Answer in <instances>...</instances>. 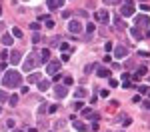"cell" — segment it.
Here are the masks:
<instances>
[{
    "label": "cell",
    "mask_w": 150,
    "mask_h": 132,
    "mask_svg": "<svg viewBox=\"0 0 150 132\" xmlns=\"http://www.w3.org/2000/svg\"><path fill=\"white\" fill-rule=\"evenodd\" d=\"M2 84H4L6 88H18V86L22 84V76L16 70H8L4 74V78H2Z\"/></svg>",
    "instance_id": "1"
},
{
    "label": "cell",
    "mask_w": 150,
    "mask_h": 132,
    "mask_svg": "<svg viewBox=\"0 0 150 132\" xmlns=\"http://www.w3.org/2000/svg\"><path fill=\"white\" fill-rule=\"evenodd\" d=\"M38 64H40V60H38V52H30V54H28V58H26V62H24V66H22V68H24L26 72H30V70H34Z\"/></svg>",
    "instance_id": "2"
},
{
    "label": "cell",
    "mask_w": 150,
    "mask_h": 132,
    "mask_svg": "<svg viewBox=\"0 0 150 132\" xmlns=\"http://www.w3.org/2000/svg\"><path fill=\"white\" fill-rule=\"evenodd\" d=\"M122 8H120V16H132L134 14V2L132 0H122Z\"/></svg>",
    "instance_id": "3"
},
{
    "label": "cell",
    "mask_w": 150,
    "mask_h": 132,
    "mask_svg": "<svg viewBox=\"0 0 150 132\" xmlns=\"http://www.w3.org/2000/svg\"><path fill=\"white\" fill-rule=\"evenodd\" d=\"M96 20H98L100 24H108L110 22V14H108V10H106V8L96 10Z\"/></svg>",
    "instance_id": "4"
},
{
    "label": "cell",
    "mask_w": 150,
    "mask_h": 132,
    "mask_svg": "<svg viewBox=\"0 0 150 132\" xmlns=\"http://www.w3.org/2000/svg\"><path fill=\"white\" fill-rule=\"evenodd\" d=\"M20 60H22V52H20V50H12L10 52V64L12 66H18Z\"/></svg>",
    "instance_id": "5"
},
{
    "label": "cell",
    "mask_w": 150,
    "mask_h": 132,
    "mask_svg": "<svg viewBox=\"0 0 150 132\" xmlns=\"http://www.w3.org/2000/svg\"><path fill=\"white\" fill-rule=\"evenodd\" d=\"M54 94H56V98H64V96L68 94V88L64 84H56L54 86Z\"/></svg>",
    "instance_id": "6"
},
{
    "label": "cell",
    "mask_w": 150,
    "mask_h": 132,
    "mask_svg": "<svg viewBox=\"0 0 150 132\" xmlns=\"http://www.w3.org/2000/svg\"><path fill=\"white\" fill-rule=\"evenodd\" d=\"M68 30L72 32V34H80L82 32V24L78 22V20H72V22L68 24Z\"/></svg>",
    "instance_id": "7"
},
{
    "label": "cell",
    "mask_w": 150,
    "mask_h": 132,
    "mask_svg": "<svg viewBox=\"0 0 150 132\" xmlns=\"http://www.w3.org/2000/svg\"><path fill=\"white\" fill-rule=\"evenodd\" d=\"M46 6L50 10H58V8L64 6V0H46Z\"/></svg>",
    "instance_id": "8"
},
{
    "label": "cell",
    "mask_w": 150,
    "mask_h": 132,
    "mask_svg": "<svg viewBox=\"0 0 150 132\" xmlns=\"http://www.w3.org/2000/svg\"><path fill=\"white\" fill-rule=\"evenodd\" d=\"M126 54H128V48L124 46V44H118V46H116V50H114V56H116V58H124Z\"/></svg>",
    "instance_id": "9"
},
{
    "label": "cell",
    "mask_w": 150,
    "mask_h": 132,
    "mask_svg": "<svg viewBox=\"0 0 150 132\" xmlns=\"http://www.w3.org/2000/svg\"><path fill=\"white\" fill-rule=\"evenodd\" d=\"M58 70H60V62H58V60H52V62L46 66V72H48V74H56Z\"/></svg>",
    "instance_id": "10"
},
{
    "label": "cell",
    "mask_w": 150,
    "mask_h": 132,
    "mask_svg": "<svg viewBox=\"0 0 150 132\" xmlns=\"http://www.w3.org/2000/svg\"><path fill=\"white\" fill-rule=\"evenodd\" d=\"M134 22H136V26H138V24H142V26L146 28V32H148V16H146V14L136 16V18H134Z\"/></svg>",
    "instance_id": "11"
},
{
    "label": "cell",
    "mask_w": 150,
    "mask_h": 132,
    "mask_svg": "<svg viewBox=\"0 0 150 132\" xmlns=\"http://www.w3.org/2000/svg\"><path fill=\"white\" fill-rule=\"evenodd\" d=\"M82 116H84V118H94V120L100 118V116H98L96 112H92L90 108H82Z\"/></svg>",
    "instance_id": "12"
},
{
    "label": "cell",
    "mask_w": 150,
    "mask_h": 132,
    "mask_svg": "<svg viewBox=\"0 0 150 132\" xmlns=\"http://www.w3.org/2000/svg\"><path fill=\"white\" fill-rule=\"evenodd\" d=\"M96 74H98L100 78H110V70L104 68V66H96Z\"/></svg>",
    "instance_id": "13"
},
{
    "label": "cell",
    "mask_w": 150,
    "mask_h": 132,
    "mask_svg": "<svg viewBox=\"0 0 150 132\" xmlns=\"http://www.w3.org/2000/svg\"><path fill=\"white\" fill-rule=\"evenodd\" d=\"M48 58H50V50H48V48H42V50L38 52V60H40V62H46Z\"/></svg>",
    "instance_id": "14"
},
{
    "label": "cell",
    "mask_w": 150,
    "mask_h": 132,
    "mask_svg": "<svg viewBox=\"0 0 150 132\" xmlns=\"http://www.w3.org/2000/svg\"><path fill=\"white\" fill-rule=\"evenodd\" d=\"M72 124H74V128H76L78 132H86V130H88V128H86V124H84V122H80V120H76V118L72 120Z\"/></svg>",
    "instance_id": "15"
},
{
    "label": "cell",
    "mask_w": 150,
    "mask_h": 132,
    "mask_svg": "<svg viewBox=\"0 0 150 132\" xmlns=\"http://www.w3.org/2000/svg\"><path fill=\"white\" fill-rule=\"evenodd\" d=\"M38 88L44 92V90H48V88H50V82H48V80H44V78H40V80H38Z\"/></svg>",
    "instance_id": "16"
},
{
    "label": "cell",
    "mask_w": 150,
    "mask_h": 132,
    "mask_svg": "<svg viewBox=\"0 0 150 132\" xmlns=\"http://www.w3.org/2000/svg\"><path fill=\"white\" fill-rule=\"evenodd\" d=\"M12 42H14V38H12L10 34H4V36H2V44H4V46H12Z\"/></svg>",
    "instance_id": "17"
},
{
    "label": "cell",
    "mask_w": 150,
    "mask_h": 132,
    "mask_svg": "<svg viewBox=\"0 0 150 132\" xmlns=\"http://www.w3.org/2000/svg\"><path fill=\"white\" fill-rule=\"evenodd\" d=\"M130 32H132V38H134V40H142V38H144V34H142V32H140L138 28H132V30H130Z\"/></svg>",
    "instance_id": "18"
},
{
    "label": "cell",
    "mask_w": 150,
    "mask_h": 132,
    "mask_svg": "<svg viewBox=\"0 0 150 132\" xmlns=\"http://www.w3.org/2000/svg\"><path fill=\"white\" fill-rule=\"evenodd\" d=\"M84 96H86V90H84V88H76V90H74V98H84Z\"/></svg>",
    "instance_id": "19"
},
{
    "label": "cell",
    "mask_w": 150,
    "mask_h": 132,
    "mask_svg": "<svg viewBox=\"0 0 150 132\" xmlns=\"http://www.w3.org/2000/svg\"><path fill=\"white\" fill-rule=\"evenodd\" d=\"M40 78H42V76H40V74H30V76H28V78H26V82H38V80H40Z\"/></svg>",
    "instance_id": "20"
},
{
    "label": "cell",
    "mask_w": 150,
    "mask_h": 132,
    "mask_svg": "<svg viewBox=\"0 0 150 132\" xmlns=\"http://www.w3.org/2000/svg\"><path fill=\"white\" fill-rule=\"evenodd\" d=\"M8 102H10V106H16V104H18V96H16V94L8 96Z\"/></svg>",
    "instance_id": "21"
},
{
    "label": "cell",
    "mask_w": 150,
    "mask_h": 132,
    "mask_svg": "<svg viewBox=\"0 0 150 132\" xmlns=\"http://www.w3.org/2000/svg\"><path fill=\"white\" fill-rule=\"evenodd\" d=\"M116 28H118V30H126V24H124V20H118V18H116Z\"/></svg>",
    "instance_id": "22"
},
{
    "label": "cell",
    "mask_w": 150,
    "mask_h": 132,
    "mask_svg": "<svg viewBox=\"0 0 150 132\" xmlns=\"http://www.w3.org/2000/svg\"><path fill=\"white\" fill-rule=\"evenodd\" d=\"M96 66H98V64H88V66L84 68V72H86V74H90V72H94V70H96Z\"/></svg>",
    "instance_id": "23"
},
{
    "label": "cell",
    "mask_w": 150,
    "mask_h": 132,
    "mask_svg": "<svg viewBox=\"0 0 150 132\" xmlns=\"http://www.w3.org/2000/svg\"><path fill=\"white\" fill-rule=\"evenodd\" d=\"M146 72H148V66H140V68H138V72H136V74H138V76H144Z\"/></svg>",
    "instance_id": "24"
},
{
    "label": "cell",
    "mask_w": 150,
    "mask_h": 132,
    "mask_svg": "<svg viewBox=\"0 0 150 132\" xmlns=\"http://www.w3.org/2000/svg\"><path fill=\"white\" fill-rule=\"evenodd\" d=\"M40 40H42V36L38 34V32H34V34H32V42H34V44H38Z\"/></svg>",
    "instance_id": "25"
},
{
    "label": "cell",
    "mask_w": 150,
    "mask_h": 132,
    "mask_svg": "<svg viewBox=\"0 0 150 132\" xmlns=\"http://www.w3.org/2000/svg\"><path fill=\"white\" fill-rule=\"evenodd\" d=\"M12 34L16 36V38H22V30L20 28H12Z\"/></svg>",
    "instance_id": "26"
},
{
    "label": "cell",
    "mask_w": 150,
    "mask_h": 132,
    "mask_svg": "<svg viewBox=\"0 0 150 132\" xmlns=\"http://www.w3.org/2000/svg\"><path fill=\"white\" fill-rule=\"evenodd\" d=\"M94 30H96V26H94L92 22H88V26H86V32H88V34H92Z\"/></svg>",
    "instance_id": "27"
},
{
    "label": "cell",
    "mask_w": 150,
    "mask_h": 132,
    "mask_svg": "<svg viewBox=\"0 0 150 132\" xmlns=\"http://www.w3.org/2000/svg\"><path fill=\"white\" fill-rule=\"evenodd\" d=\"M44 24H46L48 28H54V20H52V18H50V16H48L46 20H44Z\"/></svg>",
    "instance_id": "28"
},
{
    "label": "cell",
    "mask_w": 150,
    "mask_h": 132,
    "mask_svg": "<svg viewBox=\"0 0 150 132\" xmlns=\"http://www.w3.org/2000/svg\"><path fill=\"white\" fill-rule=\"evenodd\" d=\"M6 100H8V96H6V92H2V90H0V102H6Z\"/></svg>",
    "instance_id": "29"
},
{
    "label": "cell",
    "mask_w": 150,
    "mask_h": 132,
    "mask_svg": "<svg viewBox=\"0 0 150 132\" xmlns=\"http://www.w3.org/2000/svg\"><path fill=\"white\" fill-rule=\"evenodd\" d=\"M0 58H2V60L8 58V50H2V52H0Z\"/></svg>",
    "instance_id": "30"
},
{
    "label": "cell",
    "mask_w": 150,
    "mask_h": 132,
    "mask_svg": "<svg viewBox=\"0 0 150 132\" xmlns=\"http://www.w3.org/2000/svg\"><path fill=\"white\" fill-rule=\"evenodd\" d=\"M120 0H104V4H108V6H112V4H118Z\"/></svg>",
    "instance_id": "31"
},
{
    "label": "cell",
    "mask_w": 150,
    "mask_h": 132,
    "mask_svg": "<svg viewBox=\"0 0 150 132\" xmlns=\"http://www.w3.org/2000/svg\"><path fill=\"white\" fill-rule=\"evenodd\" d=\"M70 84H74V82H72V78H70V76H66V78H64V86H70Z\"/></svg>",
    "instance_id": "32"
},
{
    "label": "cell",
    "mask_w": 150,
    "mask_h": 132,
    "mask_svg": "<svg viewBox=\"0 0 150 132\" xmlns=\"http://www.w3.org/2000/svg\"><path fill=\"white\" fill-rule=\"evenodd\" d=\"M56 110H58V106H56V104H52V106L48 108V112H50V114H54V112H56Z\"/></svg>",
    "instance_id": "33"
},
{
    "label": "cell",
    "mask_w": 150,
    "mask_h": 132,
    "mask_svg": "<svg viewBox=\"0 0 150 132\" xmlns=\"http://www.w3.org/2000/svg\"><path fill=\"white\" fill-rule=\"evenodd\" d=\"M140 94H148V86H140Z\"/></svg>",
    "instance_id": "34"
},
{
    "label": "cell",
    "mask_w": 150,
    "mask_h": 132,
    "mask_svg": "<svg viewBox=\"0 0 150 132\" xmlns=\"http://www.w3.org/2000/svg\"><path fill=\"white\" fill-rule=\"evenodd\" d=\"M58 80H62V74H60V72H56V74H54V82H58Z\"/></svg>",
    "instance_id": "35"
},
{
    "label": "cell",
    "mask_w": 150,
    "mask_h": 132,
    "mask_svg": "<svg viewBox=\"0 0 150 132\" xmlns=\"http://www.w3.org/2000/svg\"><path fill=\"white\" fill-rule=\"evenodd\" d=\"M74 110H82V102H74Z\"/></svg>",
    "instance_id": "36"
},
{
    "label": "cell",
    "mask_w": 150,
    "mask_h": 132,
    "mask_svg": "<svg viewBox=\"0 0 150 132\" xmlns=\"http://www.w3.org/2000/svg\"><path fill=\"white\" fill-rule=\"evenodd\" d=\"M6 126L8 128H14V120H6Z\"/></svg>",
    "instance_id": "37"
},
{
    "label": "cell",
    "mask_w": 150,
    "mask_h": 132,
    "mask_svg": "<svg viewBox=\"0 0 150 132\" xmlns=\"http://www.w3.org/2000/svg\"><path fill=\"white\" fill-rule=\"evenodd\" d=\"M38 26H40L38 22H32V24H30V28H32V30H38Z\"/></svg>",
    "instance_id": "38"
},
{
    "label": "cell",
    "mask_w": 150,
    "mask_h": 132,
    "mask_svg": "<svg viewBox=\"0 0 150 132\" xmlns=\"http://www.w3.org/2000/svg\"><path fill=\"white\" fill-rule=\"evenodd\" d=\"M110 86H112V88H116V86H118V80H112V78H110Z\"/></svg>",
    "instance_id": "39"
},
{
    "label": "cell",
    "mask_w": 150,
    "mask_h": 132,
    "mask_svg": "<svg viewBox=\"0 0 150 132\" xmlns=\"http://www.w3.org/2000/svg\"><path fill=\"white\" fill-rule=\"evenodd\" d=\"M108 94H110L108 90H102V92H100V96H102V98H108Z\"/></svg>",
    "instance_id": "40"
},
{
    "label": "cell",
    "mask_w": 150,
    "mask_h": 132,
    "mask_svg": "<svg viewBox=\"0 0 150 132\" xmlns=\"http://www.w3.org/2000/svg\"><path fill=\"white\" fill-rule=\"evenodd\" d=\"M28 132H38V128H28Z\"/></svg>",
    "instance_id": "41"
},
{
    "label": "cell",
    "mask_w": 150,
    "mask_h": 132,
    "mask_svg": "<svg viewBox=\"0 0 150 132\" xmlns=\"http://www.w3.org/2000/svg\"><path fill=\"white\" fill-rule=\"evenodd\" d=\"M2 30H4V22H0V32H2Z\"/></svg>",
    "instance_id": "42"
},
{
    "label": "cell",
    "mask_w": 150,
    "mask_h": 132,
    "mask_svg": "<svg viewBox=\"0 0 150 132\" xmlns=\"http://www.w3.org/2000/svg\"><path fill=\"white\" fill-rule=\"evenodd\" d=\"M140 2H142V4H146V2H148V0H140Z\"/></svg>",
    "instance_id": "43"
},
{
    "label": "cell",
    "mask_w": 150,
    "mask_h": 132,
    "mask_svg": "<svg viewBox=\"0 0 150 132\" xmlns=\"http://www.w3.org/2000/svg\"><path fill=\"white\" fill-rule=\"evenodd\" d=\"M12 132H24V130H12Z\"/></svg>",
    "instance_id": "44"
}]
</instances>
